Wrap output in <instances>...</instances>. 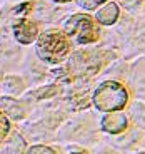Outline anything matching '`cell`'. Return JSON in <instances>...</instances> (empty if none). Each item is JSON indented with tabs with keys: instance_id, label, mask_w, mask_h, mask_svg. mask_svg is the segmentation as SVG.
<instances>
[{
	"instance_id": "cell-6",
	"label": "cell",
	"mask_w": 145,
	"mask_h": 154,
	"mask_svg": "<svg viewBox=\"0 0 145 154\" xmlns=\"http://www.w3.org/2000/svg\"><path fill=\"white\" fill-rule=\"evenodd\" d=\"M118 15H120V8H118L117 4L114 2H108L107 5H103L99 12L95 14V20L102 25H112L118 20Z\"/></svg>"
},
{
	"instance_id": "cell-9",
	"label": "cell",
	"mask_w": 145,
	"mask_h": 154,
	"mask_svg": "<svg viewBox=\"0 0 145 154\" xmlns=\"http://www.w3.org/2000/svg\"><path fill=\"white\" fill-rule=\"evenodd\" d=\"M28 154H57L52 147H47V146H34L30 147Z\"/></svg>"
},
{
	"instance_id": "cell-1",
	"label": "cell",
	"mask_w": 145,
	"mask_h": 154,
	"mask_svg": "<svg viewBox=\"0 0 145 154\" xmlns=\"http://www.w3.org/2000/svg\"><path fill=\"white\" fill-rule=\"evenodd\" d=\"M37 54L47 64H60L70 54V40L58 30H47L37 37Z\"/></svg>"
},
{
	"instance_id": "cell-2",
	"label": "cell",
	"mask_w": 145,
	"mask_h": 154,
	"mask_svg": "<svg viewBox=\"0 0 145 154\" xmlns=\"http://www.w3.org/2000/svg\"><path fill=\"white\" fill-rule=\"evenodd\" d=\"M92 100L102 112H120L129 102V91L122 82L107 81L95 89Z\"/></svg>"
},
{
	"instance_id": "cell-5",
	"label": "cell",
	"mask_w": 145,
	"mask_h": 154,
	"mask_svg": "<svg viewBox=\"0 0 145 154\" xmlns=\"http://www.w3.org/2000/svg\"><path fill=\"white\" fill-rule=\"evenodd\" d=\"M127 127H129V121L122 112H108L102 119V129L108 134H120Z\"/></svg>"
},
{
	"instance_id": "cell-11",
	"label": "cell",
	"mask_w": 145,
	"mask_h": 154,
	"mask_svg": "<svg viewBox=\"0 0 145 154\" xmlns=\"http://www.w3.org/2000/svg\"><path fill=\"white\" fill-rule=\"evenodd\" d=\"M72 154H87L85 151H78V152H72Z\"/></svg>"
},
{
	"instance_id": "cell-3",
	"label": "cell",
	"mask_w": 145,
	"mask_h": 154,
	"mask_svg": "<svg viewBox=\"0 0 145 154\" xmlns=\"http://www.w3.org/2000/svg\"><path fill=\"white\" fill-rule=\"evenodd\" d=\"M65 35L77 44H92L99 38V27L87 14H75L65 23Z\"/></svg>"
},
{
	"instance_id": "cell-7",
	"label": "cell",
	"mask_w": 145,
	"mask_h": 154,
	"mask_svg": "<svg viewBox=\"0 0 145 154\" xmlns=\"http://www.w3.org/2000/svg\"><path fill=\"white\" fill-rule=\"evenodd\" d=\"M8 132H10V121L7 119L4 112H0V141L7 137Z\"/></svg>"
},
{
	"instance_id": "cell-12",
	"label": "cell",
	"mask_w": 145,
	"mask_h": 154,
	"mask_svg": "<svg viewBox=\"0 0 145 154\" xmlns=\"http://www.w3.org/2000/svg\"><path fill=\"white\" fill-rule=\"evenodd\" d=\"M140 154H145V152H140Z\"/></svg>"
},
{
	"instance_id": "cell-10",
	"label": "cell",
	"mask_w": 145,
	"mask_h": 154,
	"mask_svg": "<svg viewBox=\"0 0 145 154\" xmlns=\"http://www.w3.org/2000/svg\"><path fill=\"white\" fill-rule=\"evenodd\" d=\"M52 2H57V4H69L72 0H52Z\"/></svg>"
},
{
	"instance_id": "cell-4",
	"label": "cell",
	"mask_w": 145,
	"mask_h": 154,
	"mask_svg": "<svg viewBox=\"0 0 145 154\" xmlns=\"http://www.w3.org/2000/svg\"><path fill=\"white\" fill-rule=\"evenodd\" d=\"M13 35H15L17 42L28 45L38 37V25L28 19H22L13 25Z\"/></svg>"
},
{
	"instance_id": "cell-8",
	"label": "cell",
	"mask_w": 145,
	"mask_h": 154,
	"mask_svg": "<svg viewBox=\"0 0 145 154\" xmlns=\"http://www.w3.org/2000/svg\"><path fill=\"white\" fill-rule=\"evenodd\" d=\"M78 2V5L84 8H87V10H95L99 5L102 4H107L108 0H77Z\"/></svg>"
}]
</instances>
